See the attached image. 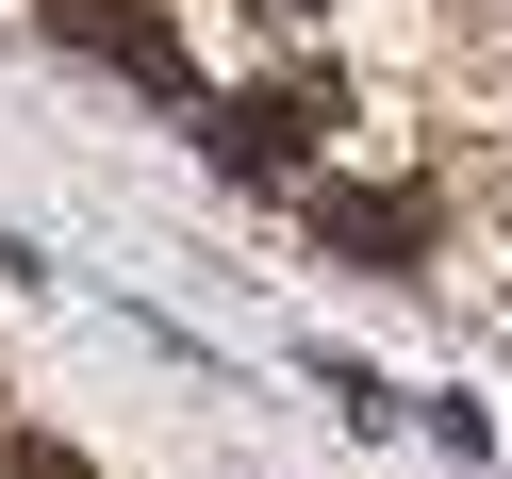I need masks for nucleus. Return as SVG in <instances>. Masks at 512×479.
Listing matches in <instances>:
<instances>
[{
  "mask_svg": "<svg viewBox=\"0 0 512 479\" xmlns=\"http://www.w3.org/2000/svg\"><path fill=\"white\" fill-rule=\"evenodd\" d=\"M50 34L100 50V67H116V83H149V100H199V67H182V34L149 17V0H50Z\"/></svg>",
  "mask_w": 512,
  "mask_h": 479,
  "instance_id": "f257e3e1",
  "label": "nucleus"
},
{
  "mask_svg": "<svg viewBox=\"0 0 512 479\" xmlns=\"http://www.w3.org/2000/svg\"><path fill=\"white\" fill-rule=\"evenodd\" d=\"M314 100H331V83H248V100H215L199 133H215V166H232V182H281V166L314 149Z\"/></svg>",
  "mask_w": 512,
  "mask_h": 479,
  "instance_id": "f03ea898",
  "label": "nucleus"
},
{
  "mask_svg": "<svg viewBox=\"0 0 512 479\" xmlns=\"http://www.w3.org/2000/svg\"><path fill=\"white\" fill-rule=\"evenodd\" d=\"M314 232L364 248V265H413V248H430V232H413V199H380V182H314Z\"/></svg>",
  "mask_w": 512,
  "mask_h": 479,
  "instance_id": "7ed1b4c3",
  "label": "nucleus"
},
{
  "mask_svg": "<svg viewBox=\"0 0 512 479\" xmlns=\"http://www.w3.org/2000/svg\"><path fill=\"white\" fill-rule=\"evenodd\" d=\"M0 479H100V463H83V446H50V430H17V446H0Z\"/></svg>",
  "mask_w": 512,
  "mask_h": 479,
  "instance_id": "20e7f679",
  "label": "nucleus"
}]
</instances>
